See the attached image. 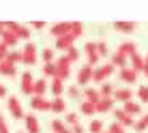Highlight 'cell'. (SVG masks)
<instances>
[{
  "mask_svg": "<svg viewBox=\"0 0 148 133\" xmlns=\"http://www.w3.org/2000/svg\"><path fill=\"white\" fill-rule=\"evenodd\" d=\"M39 56H41V60H43L45 64H47V62H54V60H56L54 49H52V47H45V49H41V52H39Z\"/></svg>",
  "mask_w": 148,
  "mask_h": 133,
  "instance_id": "obj_33",
  "label": "cell"
},
{
  "mask_svg": "<svg viewBox=\"0 0 148 133\" xmlns=\"http://www.w3.org/2000/svg\"><path fill=\"white\" fill-rule=\"evenodd\" d=\"M114 90H116V86L112 84V82H103V84L99 86V95L101 97H114Z\"/></svg>",
  "mask_w": 148,
  "mask_h": 133,
  "instance_id": "obj_29",
  "label": "cell"
},
{
  "mask_svg": "<svg viewBox=\"0 0 148 133\" xmlns=\"http://www.w3.org/2000/svg\"><path fill=\"white\" fill-rule=\"evenodd\" d=\"M114 101H118V103H127V101L133 99V90L129 88V86H122V88H116L114 90V97H112Z\"/></svg>",
  "mask_w": 148,
  "mask_h": 133,
  "instance_id": "obj_10",
  "label": "cell"
},
{
  "mask_svg": "<svg viewBox=\"0 0 148 133\" xmlns=\"http://www.w3.org/2000/svg\"><path fill=\"white\" fill-rule=\"evenodd\" d=\"M97 54L99 56H108L110 52H108V43L105 41H97Z\"/></svg>",
  "mask_w": 148,
  "mask_h": 133,
  "instance_id": "obj_41",
  "label": "cell"
},
{
  "mask_svg": "<svg viewBox=\"0 0 148 133\" xmlns=\"http://www.w3.org/2000/svg\"><path fill=\"white\" fill-rule=\"evenodd\" d=\"M69 28H71V22H58V24H54L52 28H49V34L52 37H64V34L69 32Z\"/></svg>",
  "mask_w": 148,
  "mask_h": 133,
  "instance_id": "obj_14",
  "label": "cell"
},
{
  "mask_svg": "<svg viewBox=\"0 0 148 133\" xmlns=\"http://www.w3.org/2000/svg\"><path fill=\"white\" fill-rule=\"evenodd\" d=\"M24 127H26V133H41L39 118L34 114H24Z\"/></svg>",
  "mask_w": 148,
  "mask_h": 133,
  "instance_id": "obj_9",
  "label": "cell"
},
{
  "mask_svg": "<svg viewBox=\"0 0 148 133\" xmlns=\"http://www.w3.org/2000/svg\"><path fill=\"white\" fill-rule=\"evenodd\" d=\"M67 97H69V99H79V97H82V93H79V86L77 84H73V86H67Z\"/></svg>",
  "mask_w": 148,
  "mask_h": 133,
  "instance_id": "obj_37",
  "label": "cell"
},
{
  "mask_svg": "<svg viewBox=\"0 0 148 133\" xmlns=\"http://www.w3.org/2000/svg\"><path fill=\"white\" fill-rule=\"evenodd\" d=\"M64 56H67V60H69L71 64H73V62H77V60L82 58V52H79V49L73 45V47H69L67 52H64Z\"/></svg>",
  "mask_w": 148,
  "mask_h": 133,
  "instance_id": "obj_32",
  "label": "cell"
},
{
  "mask_svg": "<svg viewBox=\"0 0 148 133\" xmlns=\"http://www.w3.org/2000/svg\"><path fill=\"white\" fill-rule=\"evenodd\" d=\"M9 97V90H7V86L4 84H0V99H7Z\"/></svg>",
  "mask_w": 148,
  "mask_h": 133,
  "instance_id": "obj_45",
  "label": "cell"
},
{
  "mask_svg": "<svg viewBox=\"0 0 148 133\" xmlns=\"http://www.w3.org/2000/svg\"><path fill=\"white\" fill-rule=\"evenodd\" d=\"M110 62L114 64V66H118V69H125V66H129V58H127V56H122L120 52H114Z\"/></svg>",
  "mask_w": 148,
  "mask_h": 133,
  "instance_id": "obj_25",
  "label": "cell"
},
{
  "mask_svg": "<svg viewBox=\"0 0 148 133\" xmlns=\"http://www.w3.org/2000/svg\"><path fill=\"white\" fill-rule=\"evenodd\" d=\"M82 32H84V24L82 22H71V28H69V34L73 39H79Z\"/></svg>",
  "mask_w": 148,
  "mask_h": 133,
  "instance_id": "obj_30",
  "label": "cell"
},
{
  "mask_svg": "<svg viewBox=\"0 0 148 133\" xmlns=\"http://www.w3.org/2000/svg\"><path fill=\"white\" fill-rule=\"evenodd\" d=\"M17 37H15V34L11 32V30H7V28H4V34H2V37H0V43H2V45H7V47L9 49H15V45H17Z\"/></svg>",
  "mask_w": 148,
  "mask_h": 133,
  "instance_id": "obj_19",
  "label": "cell"
},
{
  "mask_svg": "<svg viewBox=\"0 0 148 133\" xmlns=\"http://www.w3.org/2000/svg\"><path fill=\"white\" fill-rule=\"evenodd\" d=\"M118 77H120V82H125V84H129V86H133L135 82H137V73L131 66H125V69H120L118 71Z\"/></svg>",
  "mask_w": 148,
  "mask_h": 133,
  "instance_id": "obj_12",
  "label": "cell"
},
{
  "mask_svg": "<svg viewBox=\"0 0 148 133\" xmlns=\"http://www.w3.org/2000/svg\"><path fill=\"white\" fill-rule=\"evenodd\" d=\"M7 107H9V114L13 118H24V110H22V103H19L17 97H7Z\"/></svg>",
  "mask_w": 148,
  "mask_h": 133,
  "instance_id": "obj_6",
  "label": "cell"
},
{
  "mask_svg": "<svg viewBox=\"0 0 148 133\" xmlns=\"http://www.w3.org/2000/svg\"><path fill=\"white\" fill-rule=\"evenodd\" d=\"M137 99H140V105L142 103H148V84L137 86Z\"/></svg>",
  "mask_w": 148,
  "mask_h": 133,
  "instance_id": "obj_35",
  "label": "cell"
},
{
  "mask_svg": "<svg viewBox=\"0 0 148 133\" xmlns=\"http://www.w3.org/2000/svg\"><path fill=\"white\" fill-rule=\"evenodd\" d=\"M7 54H9V47L0 43V62H2V60H7Z\"/></svg>",
  "mask_w": 148,
  "mask_h": 133,
  "instance_id": "obj_43",
  "label": "cell"
},
{
  "mask_svg": "<svg viewBox=\"0 0 148 133\" xmlns=\"http://www.w3.org/2000/svg\"><path fill=\"white\" fill-rule=\"evenodd\" d=\"M129 66L135 71V73H142V71H144V56H142L140 52L133 54V56L129 58Z\"/></svg>",
  "mask_w": 148,
  "mask_h": 133,
  "instance_id": "obj_18",
  "label": "cell"
},
{
  "mask_svg": "<svg viewBox=\"0 0 148 133\" xmlns=\"http://www.w3.org/2000/svg\"><path fill=\"white\" fill-rule=\"evenodd\" d=\"M0 75H4V77H15V75H17V66L11 64L9 60H2V62H0Z\"/></svg>",
  "mask_w": 148,
  "mask_h": 133,
  "instance_id": "obj_23",
  "label": "cell"
},
{
  "mask_svg": "<svg viewBox=\"0 0 148 133\" xmlns=\"http://www.w3.org/2000/svg\"><path fill=\"white\" fill-rule=\"evenodd\" d=\"M32 86H34L32 73H30V71H24V73H22V80H19V90H22V95L32 97Z\"/></svg>",
  "mask_w": 148,
  "mask_h": 133,
  "instance_id": "obj_5",
  "label": "cell"
},
{
  "mask_svg": "<svg viewBox=\"0 0 148 133\" xmlns=\"http://www.w3.org/2000/svg\"><path fill=\"white\" fill-rule=\"evenodd\" d=\"M116 52H120L122 56H127V58H131L133 54H137V45L133 43V41H122V43L118 45V49Z\"/></svg>",
  "mask_w": 148,
  "mask_h": 133,
  "instance_id": "obj_17",
  "label": "cell"
},
{
  "mask_svg": "<svg viewBox=\"0 0 148 133\" xmlns=\"http://www.w3.org/2000/svg\"><path fill=\"white\" fill-rule=\"evenodd\" d=\"M122 110H125L129 116H133V118H135V116H142V105H140V103H135L133 99L127 101V103H122Z\"/></svg>",
  "mask_w": 148,
  "mask_h": 133,
  "instance_id": "obj_20",
  "label": "cell"
},
{
  "mask_svg": "<svg viewBox=\"0 0 148 133\" xmlns=\"http://www.w3.org/2000/svg\"><path fill=\"white\" fill-rule=\"evenodd\" d=\"M47 88H49V84H47V80H34V86H32V95L34 97H45V93H47Z\"/></svg>",
  "mask_w": 148,
  "mask_h": 133,
  "instance_id": "obj_21",
  "label": "cell"
},
{
  "mask_svg": "<svg viewBox=\"0 0 148 133\" xmlns=\"http://www.w3.org/2000/svg\"><path fill=\"white\" fill-rule=\"evenodd\" d=\"M43 75L45 77H56V64L54 62H47V64H43Z\"/></svg>",
  "mask_w": 148,
  "mask_h": 133,
  "instance_id": "obj_38",
  "label": "cell"
},
{
  "mask_svg": "<svg viewBox=\"0 0 148 133\" xmlns=\"http://www.w3.org/2000/svg\"><path fill=\"white\" fill-rule=\"evenodd\" d=\"M103 133H110V131H103Z\"/></svg>",
  "mask_w": 148,
  "mask_h": 133,
  "instance_id": "obj_49",
  "label": "cell"
},
{
  "mask_svg": "<svg viewBox=\"0 0 148 133\" xmlns=\"http://www.w3.org/2000/svg\"><path fill=\"white\" fill-rule=\"evenodd\" d=\"M7 60H9L11 64H15V66H17L19 62H22V52H17V49H9Z\"/></svg>",
  "mask_w": 148,
  "mask_h": 133,
  "instance_id": "obj_34",
  "label": "cell"
},
{
  "mask_svg": "<svg viewBox=\"0 0 148 133\" xmlns=\"http://www.w3.org/2000/svg\"><path fill=\"white\" fill-rule=\"evenodd\" d=\"M88 131L90 133H103V120H90Z\"/></svg>",
  "mask_w": 148,
  "mask_h": 133,
  "instance_id": "obj_39",
  "label": "cell"
},
{
  "mask_svg": "<svg viewBox=\"0 0 148 133\" xmlns=\"http://www.w3.org/2000/svg\"><path fill=\"white\" fill-rule=\"evenodd\" d=\"M73 43H75V39L67 32L64 37H58V39H56V49H58V52H67L69 47H73Z\"/></svg>",
  "mask_w": 148,
  "mask_h": 133,
  "instance_id": "obj_16",
  "label": "cell"
},
{
  "mask_svg": "<svg viewBox=\"0 0 148 133\" xmlns=\"http://www.w3.org/2000/svg\"><path fill=\"white\" fill-rule=\"evenodd\" d=\"M30 28H34V30H43V28H45V24H43V22H32V24H30Z\"/></svg>",
  "mask_w": 148,
  "mask_h": 133,
  "instance_id": "obj_46",
  "label": "cell"
},
{
  "mask_svg": "<svg viewBox=\"0 0 148 133\" xmlns=\"http://www.w3.org/2000/svg\"><path fill=\"white\" fill-rule=\"evenodd\" d=\"M30 107H32L34 112H47L49 110V101L45 99V97H30Z\"/></svg>",
  "mask_w": 148,
  "mask_h": 133,
  "instance_id": "obj_13",
  "label": "cell"
},
{
  "mask_svg": "<svg viewBox=\"0 0 148 133\" xmlns=\"http://www.w3.org/2000/svg\"><path fill=\"white\" fill-rule=\"evenodd\" d=\"M17 133H22V131H17Z\"/></svg>",
  "mask_w": 148,
  "mask_h": 133,
  "instance_id": "obj_50",
  "label": "cell"
},
{
  "mask_svg": "<svg viewBox=\"0 0 148 133\" xmlns=\"http://www.w3.org/2000/svg\"><path fill=\"white\" fill-rule=\"evenodd\" d=\"M49 112L54 114H67V101L62 97H56V99L49 101Z\"/></svg>",
  "mask_w": 148,
  "mask_h": 133,
  "instance_id": "obj_15",
  "label": "cell"
},
{
  "mask_svg": "<svg viewBox=\"0 0 148 133\" xmlns=\"http://www.w3.org/2000/svg\"><path fill=\"white\" fill-rule=\"evenodd\" d=\"M99 99H101V95H99V88H95V86H86V88H84V101L97 103Z\"/></svg>",
  "mask_w": 148,
  "mask_h": 133,
  "instance_id": "obj_24",
  "label": "cell"
},
{
  "mask_svg": "<svg viewBox=\"0 0 148 133\" xmlns=\"http://www.w3.org/2000/svg\"><path fill=\"white\" fill-rule=\"evenodd\" d=\"M54 64H56V77L62 80V82L69 80V75H71V62L67 60V56H60V58H56Z\"/></svg>",
  "mask_w": 148,
  "mask_h": 133,
  "instance_id": "obj_4",
  "label": "cell"
},
{
  "mask_svg": "<svg viewBox=\"0 0 148 133\" xmlns=\"http://www.w3.org/2000/svg\"><path fill=\"white\" fill-rule=\"evenodd\" d=\"M52 133H71V127L64 125V120L54 118L52 120Z\"/></svg>",
  "mask_w": 148,
  "mask_h": 133,
  "instance_id": "obj_26",
  "label": "cell"
},
{
  "mask_svg": "<svg viewBox=\"0 0 148 133\" xmlns=\"http://www.w3.org/2000/svg\"><path fill=\"white\" fill-rule=\"evenodd\" d=\"M4 34V22H0V37Z\"/></svg>",
  "mask_w": 148,
  "mask_h": 133,
  "instance_id": "obj_47",
  "label": "cell"
},
{
  "mask_svg": "<svg viewBox=\"0 0 148 133\" xmlns=\"http://www.w3.org/2000/svg\"><path fill=\"white\" fill-rule=\"evenodd\" d=\"M4 28L11 30L17 39H24L26 43L30 41V26H26V24H19V22H4Z\"/></svg>",
  "mask_w": 148,
  "mask_h": 133,
  "instance_id": "obj_3",
  "label": "cell"
},
{
  "mask_svg": "<svg viewBox=\"0 0 148 133\" xmlns=\"http://www.w3.org/2000/svg\"><path fill=\"white\" fill-rule=\"evenodd\" d=\"M108 131H110V133H125V127H122V125H118V122H112Z\"/></svg>",
  "mask_w": 148,
  "mask_h": 133,
  "instance_id": "obj_42",
  "label": "cell"
},
{
  "mask_svg": "<svg viewBox=\"0 0 148 133\" xmlns=\"http://www.w3.org/2000/svg\"><path fill=\"white\" fill-rule=\"evenodd\" d=\"M79 112L84 116H95L97 110H95V103H90V101H82L79 103Z\"/></svg>",
  "mask_w": 148,
  "mask_h": 133,
  "instance_id": "obj_31",
  "label": "cell"
},
{
  "mask_svg": "<svg viewBox=\"0 0 148 133\" xmlns=\"http://www.w3.org/2000/svg\"><path fill=\"white\" fill-rule=\"evenodd\" d=\"M133 129H135L137 133H144V131L148 129V112H146V114H142V116H140V118H137V120H135V125H133Z\"/></svg>",
  "mask_w": 148,
  "mask_h": 133,
  "instance_id": "obj_28",
  "label": "cell"
},
{
  "mask_svg": "<svg viewBox=\"0 0 148 133\" xmlns=\"http://www.w3.org/2000/svg\"><path fill=\"white\" fill-rule=\"evenodd\" d=\"M144 66H148V54H146V58H144Z\"/></svg>",
  "mask_w": 148,
  "mask_h": 133,
  "instance_id": "obj_48",
  "label": "cell"
},
{
  "mask_svg": "<svg viewBox=\"0 0 148 133\" xmlns=\"http://www.w3.org/2000/svg\"><path fill=\"white\" fill-rule=\"evenodd\" d=\"M114 28L116 30H120V32H133V30L137 28V24L135 22H114Z\"/></svg>",
  "mask_w": 148,
  "mask_h": 133,
  "instance_id": "obj_27",
  "label": "cell"
},
{
  "mask_svg": "<svg viewBox=\"0 0 148 133\" xmlns=\"http://www.w3.org/2000/svg\"><path fill=\"white\" fill-rule=\"evenodd\" d=\"M49 90H52V95H54V99H56V97H62V95H64L67 86H64V82H62V80L54 77V80H52V84H49Z\"/></svg>",
  "mask_w": 148,
  "mask_h": 133,
  "instance_id": "obj_22",
  "label": "cell"
},
{
  "mask_svg": "<svg viewBox=\"0 0 148 133\" xmlns=\"http://www.w3.org/2000/svg\"><path fill=\"white\" fill-rule=\"evenodd\" d=\"M71 133H86V129L82 127V122H77V125L71 127Z\"/></svg>",
  "mask_w": 148,
  "mask_h": 133,
  "instance_id": "obj_44",
  "label": "cell"
},
{
  "mask_svg": "<svg viewBox=\"0 0 148 133\" xmlns=\"http://www.w3.org/2000/svg\"><path fill=\"white\" fill-rule=\"evenodd\" d=\"M84 54H86V56L97 54V41H88V43L84 45Z\"/></svg>",
  "mask_w": 148,
  "mask_h": 133,
  "instance_id": "obj_40",
  "label": "cell"
},
{
  "mask_svg": "<svg viewBox=\"0 0 148 133\" xmlns=\"http://www.w3.org/2000/svg\"><path fill=\"white\" fill-rule=\"evenodd\" d=\"M37 60H39V49H37V45H34L32 41H28L22 47V64L32 66V64H37Z\"/></svg>",
  "mask_w": 148,
  "mask_h": 133,
  "instance_id": "obj_1",
  "label": "cell"
},
{
  "mask_svg": "<svg viewBox=\"0 0 148 133\" xmlns=\"http://www.w3.org/2000/svg\"><path fill=\"white\" fill-rule=\"evenodd\" d=\"M114 103H116V101L112 99V97H101V99L95 103V110L99 112V114H105V112H112V110H114Z\"/></svg>",
  "mask_w": 148,
  "mask_h": 133,
  "instance_id": "obj_11",
  "label": "cell"
},
{
  "mask_svg": "<svg viewBox=\"0 0 148 133\" xmlns=\"http://www.w3.org/2000/svg\"><path fill=\"white\" fill-rule=\"evenodd\" d=\"M114 71H116V66L112 64V62H105V64L95 66V71H92V82H97V84H103V82H108V77L114 73Z\"/></svg>",
  "mask_w": 148,
  "mask_h": 133,
  "instance_id": "obj_2",
  "label": "cell"
},
{
  "mask_svg": "<svg viewBox=\"0 0 148 133\" xmlns=\"http://www.w3.org/2000/svg\"><path fill=\"white\" fill-rule=\"evenodd\" d=\"M79 122V114H75V112H67L64 114V125L67 127H73V125H77Z\"/></svg>",
  "mask_w": 148,
  "mask_h": 133,
  "instance_id": "obj_36",
  "label": "cell"
},
{
  "mask_svg": "<svg viewBox=\"0 0 148 133\" xmlns=\"http://www.w3.org/2000/svg\"><path fill=\"white\" fill-rule=\"evenodd\" d=\"M112 112H114V122H118V125H122V127H133L135 125V118L129 116L122 107H120V110L116 107V110H112Z\"/></svg>",
  "mask_w": 148,
  "mask_h": 133,
  "instance_id": "obj_7",
  "label": "cell"
},
{
  "mask_svg": "<svg viewBox=\"0 0 148 133\" xmlns=\"http://www.w3.org/2000/svg\"><path fill=\"white\" fill-rule=\"evenodd\" d=\"M92 66L90 64H82V69L77 71V86H88L92 82Z\"/></svg>",
  "mask_w": 148,
  "mask_h": 133,
  "instance_id": "obj_8",
  "label": "cell"
}]
</instances>
